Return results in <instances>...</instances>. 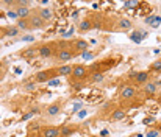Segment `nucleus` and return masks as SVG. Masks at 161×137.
Here are the masks:
<instances>
[{
	"label": "nucleus",
	"mask_w": 161,
	"mask_h": 137,
	"mask_svg": "<svg viewBox=\"0 0 161 137\" xmlns=\"http://www.w3.org/2000/svg\"><path fill=\"white\" fill-rule=\"evenodd\" d=\"M17 28L20 30H27V31H31V25H30V20L28 19H19L17 20Z\"/></svg>",
	"instance_id": "nucleus-18"
},
{
	"label": "nucleus",
	"mask_w": 161,
	"mask_h": 137,
	"mask_svg": "<svg viewBox=\"0 0 161 137\" xmlns=\"http://www.w3.org/2000/svg\"><path fill=\"white\" fill-rule=\"evenodd\" d=\"M14 11L17 13V17H19V19H28V17L31 16V13H33V11L28 8V2H17Z\"/></svg>",
	"instance_id": "nucleus-7"
},
{
	"label": "nucleus",
	"mask_w": 161,
	"mask_h": 137,
	"mask_svg": "<svg viewBox=\"0 0 161 137\" xmlns=\"http://www.w3.org/2000/svg\"><path fill=\"white\" fill-rule=\"evenodd\" d=\"M72 69H74V66H70V64H61V66H58V75L59 76H70Z\"/></svg>",
	"instance_id": "nucleus-14"
},
{
	"label": "nucleus",
	"mask_w": 161,
	"mask_h": 137,
	"mask_svg": "<svg viewBox=\"0 0 161 137\" xmlns=\"http://www.w3.org/2000/svg\"><path fill=\"white\" fill-rule=\"evenodd\" d=\"M133 78V86H141V84H147L150 81V72L149 70H142V72H136L130 75Z\"/></svg>",
	"instance_id": "nucleus-8"
},
{
	"label": "nucleus",
	"mask_w": 161,
	"mask_h": 137,
	"mask_svg": "<svg viewBox=\"0 0 161 137\" xmlns=\"http://www.w3.org/2000/svg\"><path fill=\"white\" fill-rule=\"evenodd\" d=\"M127 117V111L125 109H122V108H119V109H116V111H113V114H111V120L113 122H119V120H124Z\"/></svg>",
	"instance_id": "nucleus-16"
},
{
	"label": "nucleus",
	"mask_w": 161,
	"mask_h": 137,
	"mask_svg": "<svg viewBox=\"0 0 161 137\" xmlns=\"http://www.w3.org/2000/svg\"><path fill=\"white\" fill-rule=\"evenodd\" d=\"M39 137H61L59 128L56 126H42L39 131Z\"/></svg>",
	"instance_id": "nucleus-12"
},
{
	"label": "nucleus",
	"mask_w": 161,
	"mask_h": 137,
	"mask_svg": "<svg viewBox=\"0 0 161 137\" xmlns=\"http://www.w3.org/2000/svg\"><path fill=\"white\" fill-rule=\"evenodd\" d=\"M160 100H161V95H160Z\"/></svg>",
	"instance_id": "nucleus-33"
},
{
	"label": "nucleus",
	"mask_w": 161,
	"mask_h": 137,
	"mask_svg": "<svg viewBox=\"0 0 161 137\" xmlns=\"http://www.w3.org/2000/svg\"><path fill=\"white\" fill-rule=\"evenodd\" d=\"M74 56H77L72 50H70V47L69 45H61L58 47V51H56V55H55V61L56 62H59V66L61 64H67V61H70Z\"/></svg>",
	"instance_id": "nucleus-2"
},
{
	"label": "nucleus",
	"mask_w": 161,
	"mask_h": 137,
	"mask_svg": "<svg viewBox=\"0 0 161 137\" xmlns=\"http://www.w3.org/2000/svg\"><path fill=\"white\" fill-rule=\"evenodd\" d=\"M149 72L161 73V59H158V61H155V62H152V64H150V67H149Z\"/></svg>",
	"instance_id": "nucleus-21"
},
{
	"label": "nucleus",
	"mask_w": 161,
	"mask_h": 137,
	"mask_svg": "<svg viewBox=\"0 0 161 137\" xmlns=\"http://www.w3.org/2000/svg\"><path fill=\"white\" fill-rule=\"evenodd\" d=\"M17 28H6V36H16L17 34Z\"/></svg>",
	"instance_id": "nucleus-25"
},
{
	"label": "nucleus",
	"mask_w": 161,
	"mask_h": 137,
	"mask_svg": "<svg viewBox=\"0 0 161 137\" xmlns=\"http://www.w3.org/2000/svg\"><path fill=\"white\" fill-rule=\"evenodd\" d=\"M69 47H70V50L75 53V55H83V53H86L88 50H89V42L86 41V39H81V38H77V39H74L70 44H69Z\"/></svg>",
	"instance_id": "nucleus-6"
},
{
	"label": "nucleus",
	"mask_w": 161,
	"mask_h": 137,
	"mask_svg": "<svg viewBox=\"0 0 161 137\" xmlns=\"http://www.w3.org/2000/svg\"><path fill=\"white\" fill-rule=\"evenodd\" d=\"M36 55H38V50L36 48H27V50H24V51L19 53V56H22V58H33Z\"/></svg>",
	"instance_id": "nucleus-19"
},
{
	"label": "nucleus",
	"mask_w": 161,
	"mask_h": 137,
	"mask_svg": "<svg viewBox=\"0 0 161 137\" xmlns=\"http://www.w3.org/2000/svg\"><path fill=\"white\" fill-rule=\"evenodd\" d=\"M55 78H59V75H58V67L38 72V73L35 75L33 80H35V83L41 84V83H49V81H52V80H55Z\"/></svg>",
	"instance_id": "nucleus-3"
},
{
	"label": "nucleus",
	"mask_w": 161,
	"mask_h": 137,
	"mask_svg": "<svg viewBox=\"0 0 161 137\" xmlns=\"http://www.w3.org/2000/svg\"><path fill=\"white\" fill-rule=\"evenodd\" d=\"M138 97V89L133 84H124L119 89V98L122 101H131Z\"/></svg>",
	"instance_id": "nucleus-5"
},
{
	"label": "nucleus",
	"mask_w": 161,
	"mask_h": 137,
	"mask_svg": "<svg viewBox=\"0 0 161 137\" xmlns=\"http://www.w3.org/2000/svg\"><path fill=\"white\" fill-rule=\"evenodd\" d=\"M91 28H94V25H92V20H91V19H85V20H81V22H80V25H78V31H80V33L89 31Z\"/></svg>",
	"instance_id": "nucleus-17"
},
{
	"label": "nucleus",
	"mask_w": 161,
	"mask_h": 137,
	"mask_svg": "<svg viewBox=\"0 0 161 137\" xmlns=\"http://www.w3.org/2000/svg\"><path fill=\"white\" fill-rule=\"evenodd\" d=\"M5 75H6V70L0 66V81H3V78H5Z\"/></svg>",
	"instance_id": "nucleus-27"
},
{
	"label": "nucleus",
	"mask_w": 161,
	"mask_h": 137,
	"mask_svg": "<svg viewBox=\"0 0 161 137\" xmlns=\"http://www.w3.org/2000/svg\"><path fill=\"white\" fill-rule=\"evenodd\" d=\"M58 84H59V80H58V78H55V80H52V81H49V86H58Z\"/></svg>",
	"instance_id": "nucleus-28"
},
{
	"label": "nucleus",
	"mask_w": 161,
	"mask_h": 137,
	"mask_svg": "<svg viewBox=\"0 0 161 137\" xmlns=\"http://www.w3.org/2000/svg\"><path fill=\"white\" fill-rule=\"evenodd\" d=\"M157 87H158V84L153 83V81H149L147 84H144V93H146V97H153L157 93Z\"/></svg>",
	"instance_id": "nucleus-15"
},
{
	"label": "nucleus",
	"mask_w": 161,
	"mask_h": 137,
	"mask_svg": "<svg viewBox=\"0 0 161 137\" xmlns=\"http://www.w3.org/2000/svg\"><path fill=\"white\" fill-rule=\"evenodd\" d=\"M25 137H39V133H31V134H28V136Z\"/></svg>",
	"instance_id": "nucleus-30"
},
{
	"label": "nucleus",
	"mask_w": 161,
	"mask_h": 137,
	"mask_svg": "<svg viewBox=\"0 0 161 137\" xmlns=\"http://www.w3.org/2000/svg\"><path fill=\"white\" fill-rule=\"evenodd\" d=\"M89 76H91V81H92V83H100V81L103 80V73H102V72H94V73H91Z\"/></svg>",
	"instance_id": "nucleus-22"
},
{
	"label": "nucleus",
	"mask_w": 161,
	"mask_h": 137,
	"mask_svg": "<svg viewBox=\"0 0 161 137\" xmlns=\"http://www.w3.org/2000/svg\"><path fill=\"white\" fill-rule=\"evenodd\" d=\"M6 38V28H0V39Z\"/></svg>",
	"instance_id": "nucleus-29"
},
{
	"label": "nucleus",
	"mask_w": 161,
	"mask_h": 137,
	"mask_svg": "<svg viewBox=\"0 0 161 137\" xmlns=\"http://www.w3.org/2000/svg\"><path fill=\"white\" fill-rule=\"evenodd\" d=\"M61 109H63V103L61 101H55L52 104H49L47 108H46V111H44V114H46V117H56L59 112H61Z\"/></svg>",
	"instance_id": "nucleus-10"
},
{
	"label": "nucleus",
	"mask_w": 161,
	"mask_h": 137,
	"mask_svg": "<svg viewBox=\"0 0 161 137\" xmlns=\"http://www.w3.org/2000/svg\"><path fill=\"white\" fill-rule=\"evenodd\" d=\"M89 137H100V136H89Z\"/></svg>",
	"instance_id": "nucleus-32"
},
{
	"label": "nucleus",
	"mask_w": 161,
	"mask_h": 137,
	"mask_svg": "<svg viewBox=\"0 0 161 137\" xmlns=\"http://www.w3.org/2000/svg\"><path fill=\"white\" fill-rule=\"evenodd\" d=\"M130 39L131 41H135V42H141L142 39H144V33H139V31H135L131 36H130Z\"/></svg>",
	"instance_id": "nucleus-23"
},
{
	"label": "nucleus",
	"mask_w": 161,
	"mask_h": 137,
	"mask_svg": "<svg viewBox=\"0 0 161 137\" xmlns=\"http://www.w3.org/2000/svg\"><path fill=\"white\" fill-rule=\"evenodd\" d=\"M131 27H133L131 20L122 17V19L117 20V28H116V30H119V31H128V30H131Z\"/></svg>",
	"instance_id": "nucleus-13"
},
{
	"label": "nucleus",
	"mask_w": 161,
	"mask_h": 137,
	"mask_svg": "<svg viewBox=\"0 0 161 137\" xmlns=\"http://www.w3.org/2000/svg\"><path fill=\"white\" fill-rule=\"evenodd\" d=\"M6 16H8L9 19H17V20H19V17H17V13H16L14 9H8V11H6Z\"/></svg>",
	"instance_id": "nucleus-24"
},
{
	"label": "nucleus",
	"mask_w": 161,
	"mask_h": 137,
	"mask_svg": "<svg viewBox=\"0 0 161 137\" xmlns=\"http://www.w3.org/2000/svg\"><path fill=\"white\" fill-rule=\"evenodd\" d=\"M158 131H160V133H161V125H160V126H158Z\"/></svg>",
	"instance_id": "nucleus-31"
},
{
	"label": "nucleus",
	"mask_w": 161,
	"mask_h": 137,
	"mask_svg": "<svg viewBox=\"0 0 161 137\" xmlns=\"http://www.w3.org/2000/svg\"><path fill=\"white\" fill-rule=\"evenodd\" d=\"M46 24H49L52 19H53V9L52 8H49V6H42V8H38L36 11H35Z\"/></svg>",
	"instance_id": "nucleus-11"
},
{
	"label": "nucleus",
	"mask_w": 161,
	"mask_h": 137,
	"mask_svg": "<svg viewBox=\"0 0 161 137\" xmlns=\"http://www.w3.org/2000/svg\"><path fill=\"white\" fill-rule=\"evenodd\" d=\"M28 20H30V25H31L33 30H44V28L49 25V24H46V22H44V20L35 13V11L31 13V16L28 17Z\"/></svg>",
	"instance_id": "nucleus-9"
},
{
	"label": "nucleus",
	"mask_w": 161,
	"mask_h": 137,
	"mask_svg": "<svg viewBox=\"0 0 161 137\" xmlns=\"http://www.w3.org/2000/svg\"><path fill=\"white\" fill-rule=\"evenodd\" d=\"M158 134H160L158 129H155V131H147V137H158Z\"/></svg>",
	"instance_id": "nucleus-26"
},
{
	"label": "nucleus",
	"mask_w": 161,
	"mask_h": 137,
	"mask_svg": "<svg viewBox=\"0 0 161 137\" xmlns=\"http://www.w3.org/2000/svg\"><path fill=\"white\" fill-rule=\"evenodd\" d=\"M75 131V128L74 126H63V128H59V134H61V137H67V136H70L72 133Z\"/></svg>",
	"instance_id": "nucleus-20"
},
{
	"label": "nucleus",
	"mask_w": 161,
	"mask_h": 137,
	"mask_svg": "<svg viewBox=\"0 0 161 137\" xmlns=\"http://www.w3.org/2000/svg\"><path fill=\"white\" fill-rule=\"evenodd\" d=\"M58 47L59 44L58 42H49V44H41L38 47V56L41 58H55L56 51H58Z\"/></svg>",
	"instance_id": "nucleus-4"
},
{
	"label": "nucleus",
	"mask_w": 161,
	"mask_h": 137,
	"mask_svg": "<svg viewBox=\"0 0 161 137\" xmlns=\"http://www.w3.org/2000/svg\"><path fill=\"white\" fill-rule=\"evenodd\" d=\"M89 75H91L89 67H86L85 64H75L74 69H72V75L69 76V80H70V83H74V81H83Z\"/></svg>",
	"instance_id": "nucleus-1"
}]
</instances>
